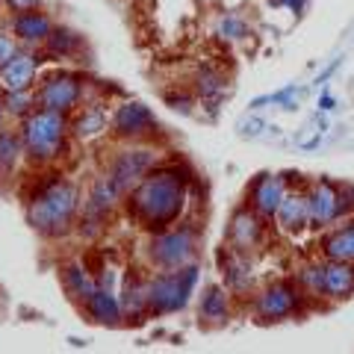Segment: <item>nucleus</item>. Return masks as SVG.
I'll list each match as a JSON object with an SVG mask.
<instances>
[{
  "instance_id": "obj_16",
  "label": "nucleus",
  "mask_w": 354,
  "mask_h": 354,
  "mask_svg": "<svg viewBox=\"0 0 354 354\" xmlns=\"http://www.w3.org/2000/svg\"><path fill=\"white\" fill-rule=\"evenodd\" d=\"M218 263H221V274H225V283L227 290L242 292L251 286V263H248V254L234 251V248H225L218 254Z\"/></svg>"
},
{
  "instance_id": "obj_3",
  "label": "nucleus",
  "mask_w": 354,
  "mask_h": 354,
  "mask_svg": "<svg viewBox=\"0 0 354 354\" xmlns=\"http://www.w3.org/2000/svg\"><path fill=\"white\" fill-rule=\"evenodd\" d=\"M65 136H68V118L57 109H32L24 115L21 124V145L32 162H53L65 148Z\"/></svg>"
},
{
  "instance_id": "obj_15",
  "label": "nucleus",
  "mask_w": 354,
  "mask_h": 354,
  "mask_svg": "<svg viewBox=\"0 0 354 354\" xmlns=\"http://www.w3.org/2000/svg\"><path fill=\"white\" fill-rule=\"evenodd\" d=\"M274 221L283 234H301V230L310 225V213H307V195L298 192H286L283 201L274 213Z\"/></svg>"
},
{
  "instance_id": "obj_21",
  "label": "nucleus",
  "mask_w": 354,
  "mask_h": 354,
  "mask_svg": "<svg viewBox=\"0 0 354 354\" xmlns=\"http://www.w3.org/2000/svg\"><path fill=\"white\" fill-rule=\"evenodd\" d=\"M121 307H124V313L133 316V319L151 313V307H148V281L130 274V278L124 281V298H121Z\"/></svg>"
},
{
  "instance_id": "obj_26",
  "label": "nucleus",
  "mask_w": 354,
  "mask_h": 354,
  "mask_svg": "<svg viewBox=\"0 0 354 354\" xmlns=\"http://www.w3.org/2000/svg\"><path fill=\"white\" fill-rule=\"evenodd\" d=\"M21 136L9 130H0V177L12 174L15 165H18V157H21Z\"/></svg>"
},
{
  "instance_id": "obj_28",
  "label": "nucleus",
  "mask_w": 354,
  "mask_h": 354,
  "mask_svg": "<svg viewBox=\"0 0 354 354\" xmlns=\"http://www.w3.org/2000/svg\"><path fill=\"white\" fill-rule=\"evenodd\" d=\"M298 286L307 295H325V263H310L298 272Z\"/></svg>"
},
{
  "instance_id": "obj_35",
  "label": "nucleus",
  "mask_w": 354,
  "mask_h": 354,
  "mask_svg": "<svg viewBox=\"0 0 354 354\" xmlns=\"http://www.w3.org/2000/svg\"><path fill=\"white\" fill-rule=\"evenodd\" d=\"M334 109H337V97L328 88H322V95H319V113H334Z\"/></svg>"
},
{
  "instance_id": "obj_36",
  "label": "nucleus",
  "mask_w": 354,
  "mask_h": 354,
  "mask_svg": "<svg viewBox=\"0 0 354 354\" xmlns=\"http://www.w3.org/2000/svg\"><path fill=\"white\" fill-rule=\"evenodd\" d=\"M169 104H171V109H180V113H192V104L186 101V97H169Z\"/></svg>"
},
{
  "instance_id": "obj_4",
  "label": "nucleus",
  "mask_w": 354,
  "mask_h": 354,
  "mask_svg": "<svg viewBox=\"0 0 354 354\" xmlns=\"http://www.w3.org/2000/svg\"><path fill=\"white\" fill-rule=\"evenodd\" d=\"M198 266L186 263L180 269H165L160 274H153L148 281V307L151 313L157 316H169L177 313L189 304V298L195 292V283H198Z\"/></svg>"
},
{
  "instance_id": "obj_20",
  "label": "nucleus",
  "mask_w": 354,
  "mask_h": 354,
  "mask_svg": "<svg viewBox=\"0 0 354 354\" xmlns=\"http://www.w3.org/2000/svg\"><path fill=\"white\" fill-rule=\"evenodd\" d=\"M62 286L74 301H86V298L97 290V281L88 274V269L83 263H68L62 269Z\"/></svg>"
},
{
  "instance_id": "obj_17",
  "label": "nucleus",
  "mask_w": 354,
  "mask_h": 354,
  "mask_svg": "<svg viewBox=\"0 0 354 354\" xmlns=\"http://www.w3.org/2000/svg\"><path fill=\"white\" fill-rule=\"evenodd\" d=\"M325 295L334 301H346L354 295V263L328 260L325 263Z\"/></svg>"
},
{
  "instance_id": "obj_19",
  "label": "nucleus",
  "mask_w": 354,
  "mask_h": 354,
  "mask_svg": "<svg viewBox=\"0 0 354 354\" xmlns=\"http://www.w3.org/2000/svg\"><path fill=\"white\" fill-rule=\"evenodd\" d=\"M322 251L328 260H346L354 263V218H348L342 227L330 230L322 242Z\"/></svg>"
},
{
  "instance_id": "obj_27",
  "label": "nucleus",
  "mask_w": 354,
  "mask_h": 354,
  "mask_svg": "<svg viewBox=\"0 0 354 354\" xmlns=\"http://www.w3.org/2000/svg\"><path fill=\"white\" fill-rule=\"evenodd\" d=\"M44 44H48V50L53 57H68V53L80 48V36L68 27H57V30H50V36L44 39Z\"/></svg>"
},
{
  "instance_id": "obj_7",
  "label": "nucleus",
  "mask_w": 354,
  "mask_h": 354,
  "mask_svg": "<svg viewBox=\"0 0 354 354\" xmlns=\"http://www.w3.org/2000/svg\"><path fill=\"white\" fill-rule=\"evenodd\" d=\"M304 295L295 283L290 281H281V283H272L254 298V313L266 322H281V319H290L301 310Z\"/></svg>"
},
{
  "instance_id": "obj_31",
  "label": "nucleus",
  "mask_w": 354,
  "mask_h": 354,
  "mask_svg": "<svg viewBox=\"0 0 354 354\" xmlns=\"http://www.w3.org/2000/svg\"><path fill=\"white\" fill-rule=\"evenodd\" d=\"M263 130H269V124H266L263 118H245V121H239V136L257 139V136H263Z\"/></svg>"
},
{
  "instance_id": "obj_23",
  "label": "nucleus",
  "mask_w": 354,
  "mask_h": 354,
  "mask_svg": "<svg viewBox=\"0 0 354 354\" xmlns=\"http://www.w3.org/2000/svg\"><path fill=\"white\" fill-rule=\"evenodd\" d=\"M307 88L304 86H286L281 88V92H272V95H260L251 101V109H263V106H281L286 109V113H292V109H298V101L304 97Z\"/></svg>"
},
{
  "instance_id": "obj_37",
  "label": "nucleus",
  "mask_w": 354,
  "mask_h": 354,
  "mask_svg": "<svg viewBox=\"0 0 354 354\" xmlns=\"http://www.w3.org/2000/svg\"><path fill=\"white\" fill-rule=\"evenodd\" d=\"M337 68H339V59H337V62H330V65H328V68H325L322 74H319V77H316V86H319V83H325V80H328V77H334V71H337Z\"/></svg>"
},
{
  "instance_id": "obj_11",
  "label": "nucleus",
  "mask_w": 354,
  "mask_h": 354,
  "mask_svg": "<svg viewBox=\"0 0 354 354\" xmlns=\"http://www.w3.org/2000/svg\"><path fill=\"white\" fill-rule=\"evenodd\" d=\"M113 130L118 133L121 139H142V136H148V133L157 130V118H153V113L145 104L127 101V104H121L115 109Z\"/></svg>"
},
{
  "instance_id": "obj_10",
  "label": "nucleus",
  "mask_w": 354,
  "mask_h": 354,
  "mask_svg": "<svg viewBox=\"0 0 354 354\" xmlns=\"http://www.w3.org/2000/svg\"><path fill=\"white\" fill-rule=\"evenodd\" d=\"M266 236V227H263V216L254 213L251 207H242L230 216V225H227V245L234 251L242 254H251L254 248L263 242Z\"/></svg>"
},
{
  "instance_id": "obj_25",
  "label": "nucleus",
  "mask_w": 354,
  "mask_h": 354,
  "mask_svg": "<svg viewBox=\"0 0 354 354\" xmlns=\"http://www.w3.org/2000/svg\"><path fill=\"white\" fill-rule=\"evenodd\" d=\"M195 86H198V95H201L204 101H218L227 88V80H225V74L216 71V68H201L195 77Z\"/></svg>"
},
{
  "instance_id": "obj_30",
  "label": "nucleus",
  "mask_w": 354,
  "mask_h": 354,
  "mask_svg": "<svg viewBox=\"0 0 354 354\" xmlns=\"http://www.w3.org/2000/svg\"><path fill=\"white\" fill-rule=\"evenodd\" d=\"M3 109L9 115H18L24 118L27 113H32V95L30 88H21V92H6L3 95Z\"/></svg>"
},
{
  "instance_id": "obj_1",
  "label": "nucleus",
  "mask_w": 354,
  "mask_h": 354,
  "mask_svg": "<svg viewBox=\"0 0 354 354\" xmlns=\"http://www.w3.org/2000/svg\"><path fill=\"white\" fill-rule=\"evenodd\" d=\"M130 216L148 230H165L180 218L186 207V177L169 169H151L130 189Z\"/></svg>"
},
{
  "instance_id": "obj_38",
  "label": "nucleus",
  "mask_w": 354,
  "mask_h": 354,
  "mask_svg": "<svg viewBox=\"0 0 354 354\" xmlns=\"http://www.w3.org/2000/svg\"><path fill=\"white\" fill-rule=\"evenodd\" d=\"M3 113L6 109H3V97H0V124H3Z\"/></svg>"
},
{
  "instance_id": "obj_5",
  "label": "nucleus",
  "mask_w": 354,
  "mask_h": 354,
  "mask_svg": "<svg viewBox=\"0 0 354 354\" xmlns=\"http://www.w3.org/2000/svg\"><path fill=\"white\" fill-rule=\"evenodd\" d=\"M195 245H198L195 225H180V227L157 230V236L148 245V254H151V263H157L160 269H180V266L192 263Z\"/></svg>"
},
{
  "instance_id": "obj_6",
  "label": "nucleus",
  "mask_w": 354,
  "mask_h": 354,
  "mask_svg": "<svg viewBox=\"0 0 354 354\" xmlns=\"http://www.w3.org/2000/svg\"><path fill=\"white\" fill-rule=\"evenodd\" d=\"M348 195H351V186H337L334 180H328V177H319L307 192L310 227H328V225H334L339 216H346L351 207Z\"/></svg>"
},
{
  "instance_id": "obj_33",
  "label": "nucleus",
  "mask_w": 354,
  "mask_h": 354,
  "mask_svg": "<svg viewBox=\"0 0 354 354\" xmlns=\"http://www.w3.org/2000/svg\"><path fill=\"white\" fill-rule=\"evenodd\" d=\"M269 3L272 6H283V9H290V12H295V15H301L310 0H269Z\"/></svg>"
},
{
  "instance_id": "obj_29",
  "label": "nucleus",
  "mask_w": 354,
  "mask_h": 354,
  "mask_svg": "<svg viewBox=\"0 0 354 354\" xmlns=\"http://www.w3.org/2000/svg\"><path fill=\"white\" fill-rule=\"evenodd\" d=\"M216 32H218L221 39H227V41H239V39L251 36L248 24H245V21H242L239 15H221L218 24H216Z\"/></svg>"
},
{
  "instance_id": "obj_18",
  "label": "nucleus",
  "mask_w": 354,
  "mask_h": 354,
  "mask_svg": "<svg viewBox=\"0 0 354 354\" xmlns=\"http://www.w3.org/2000/svg\"><path fill=\"white\" fill-rule=\"evenodd\" d=\"M12 30H15V36L21 41H27V44H41L44 39L50 36V18L44 15V12H36V9H30V12H18L15 21H12Z\"/></svg>"
},
{
  "instance_id": "obj_13",
  "label": "nucleus",
  "mask_w": 354,
  "mask_h": 354,
  "mask_svg": "<svg viewBox=\"0 0 354 354\" xmlns=\"http://www.w3.org/2000/svg\"><path fill=\"white\" fill-rule=\"evenodd\" d=\"M83 307H86V313L92 316L97 325H118L121 313H124L121 298L113 292V286H104V283H97V290L86 298Z\"/></svg>"
},
{
  "instance_id": "obj_22",
  "label": "nucleus",
  "mask_w": 354,
  "mask_h": 354,
  "mask_svg": "<svg viewBox=\"0 0 354 354\" xmlns=\"http://www.w3.org/2000/svg\"><path fill=\"white\" fill-rule=\"evenodd\" d=\"M106 124H109V118L101 106H86L83 113L74 118L71 133L86 142V139H95V136H101V133H106Z\"/></svg>"
},
{
  "instance_id": "obj_32",
  "label": "nucleus",
  "mask_w": 354,
  "mask_h": 354,
  "mask_svg": "<svg viewBox=\"0 0 354 354\" xmlns=\"http://www.w3.org/2000/svg\"><path fill=\"white\" fill-rule=\"evenodd\" d=\"M18 53V44L12 36H6V32H0V65H6Z\"/></svg>"
},
{
  "instance_id": "obj_34",
  "label": "nucleus",
  "mask_w": 354,
  "mask_h": 354,
  "mask_svg": "<svg viewBox=\"0 0 354 354\" xmlns=\"http://www.w3.org/2000/svg\"><path fill=\"white\" fill-rule=\"evenodd\" d=\"M9 3V9L18 15V12H30V9H39V3L41 0H6Z\"/></svg>"
},
{
  "instance_id": "obj_12",
  "label": "nucleus",
  "mask_w": 354,
  "mask_h": 354,
  "mask_svg": "<svg viewBox=\"0 0 354 354\" xmlns=\"http://www.w3.org/2000/svg\"><path fill=\"white\" fill-rule=\"evenodd\" d=\"M283 195H286V180L281 174H260L248 189V207L263 218H274Z\"/></svg>"
},
{
  "instance_id": "obj_8",
  "label": "nucleus",
  "mask_w": 354,
  "mask_h": 354,
  "mask_svg": "<svg viewBox=\"0 0 354 354\" xmlns=\"http://www.w3.org/2000/svg\"><path fill=\"white\" fill-rule=\"evenodd\" d=\"M80 95H83L80 77L59 71V74H50L48 80L39 86L36 104L44 109H57V113H71V109L80 104Z\"/></svg>"
},
{
  "instance_id": "obj_14",
  "label": "nucleus",
  "mask_w": 354,
  "mask_h": 354,
  "mask_svg": "<svg viewBox=\"0 0 354 354\" xmlns=\"http://www.w3.org/2000/svg\"><path fill=\"white\" fill-rule=\"evenodd\" d=\"M39 71V59L32 53H15L6 65H0V80H3L6 92H21V88H30L32 80H36Z\"/></svg>"
},
{
  "instance_id": "obj_24",
  "label": "nucleus",
  "mask_w": 354,
  "mask_h": 354,
  "mask_svg": "<svg viewBox=\"0 0 354 354\" xmlns=\"http://www.w3.org/2000/svg\"><path fill=\"white\" fill-rule=\"evenodd\" d=\"M227 310H230L227 292L221 290V286H209L201 298V319H207V322H225Z\"/></svg>"
},
{
  "instance_id": "obj_9",
  "label": "nucleus",
  "mask_w": 354,
  "mask_h": 354,
  "mask_svg": "<svg viewBox=\"0 0 354 354\" xmlns=\"http://www.w3.org/2000/svg\"><path fill=\"white\" fill-rule=\"evenodd\" d=\"M153 162H157V153L148 151V148L121 151V153H115V160H113V165H109V174L106 177L115 183V189L124 195V192H130L133 186H136L142 177H145L153 169Z\"/></svg>"
},
{
  "instance_id": "obj_2",
  "label": "nucleus",
  "mask_w": 354,
  "mask_h": 354,
  "mask_svg": "<svg viewBox=\"0 0 354 354\" xmlns=\"http://www.w3.org/2000/svg\"><path fill=\"white\" fill-rule=\"evenodd\" d=\"M77 209H80V189L71 180L50 177L30 195L27 221L32 225V230H39L44 236H62L68 234Z\"/></svg>"
}]
</instances>
